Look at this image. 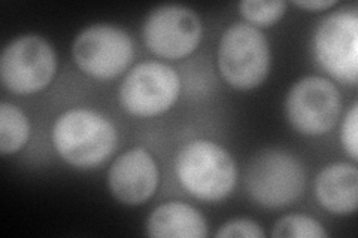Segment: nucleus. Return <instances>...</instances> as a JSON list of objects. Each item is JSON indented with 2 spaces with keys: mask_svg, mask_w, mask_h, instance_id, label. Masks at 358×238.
<instances>
[{
  "mask_svg": "<svg viewBox=\"0 0 358 238\" xmlns=\"http://www.w3.org/2000/svg\"><path fill=\"white\" fill-rule=\"evenodd\" d=\"M117 130L106 117L90 109H71L52 127V144L62 160L76 168H93L114 154Z\"/></svg>",
  "mask_w": 358,
  "mask_h": 238,
  "instance_id": "obj_1",
  "label": "nucleus"
},
{
  "mask_svg": "<svg viewBox=\"0 0 358 238\" xmlns=\"http://www.w3.org/2000/svg\"><path fill=\"white\" fill-rule=\"evenodd\" d=\"M175 174L188 194L215 202L231 194L238 170L233 156L221 144L197 139L185 143L176 154Z\"/></svg>",
  "mask_w": 358,
  "mask_h": 238,
  "instance_id": "obj_2",
  "label": "nucleus"
},
{
  "mask_svg": "<svg viewBox=\"0 0 358 238\" xmlns=\"http://www.w3.org/2000/svg\"><path fill=\"white\" fill-rule=\"evenodd\" d=\"M218 67L233 88L246 91L260 87L271 70V47L264 33L248 22H234L220 40Z\"/></svg>",
  "mask_w": 358,
  "mask_h": 238,
  "instance_id": "obj_3",
  "label": "nucleus"
},
{
  "mask_svg": "<svg viewBox=\"0 0 358 238\" xmlns=\"http://www.w3.org/2000/svg\"><path fill=\"white\" fill-rule=\"evenodd\" d=\"M305 168L296 156L267 149L257 155L246 172L245 185L251 198L267 209L287 207L305 191Z\"/></svg>",
  "mask_w": 358,
  "mask_h": 238,
  "instance_id": "obj_4",
  "label": "nucleus"
},
{
  "mask_svg": "<svg viewBox=\"0 0 358 238\" xmlns=\"http://www.w3.org/2000/svg\"><path fill=\"white\" fill-rule=\"evenodd\" d=\"M57 70L52 45L39 35L10 40L0 55V79L8 91L27 96L47 88Z\"/></svg>",
  "mask_w": 358,
  "mask_h": 238,
  "instance_id": "obj_5",
  "label": "nucleus"
},
{
  "mask_svg": "<svg viewBox=\"0 0 358 238\" xmlns=\"http://www.w3.org/2000/svg\"><path fill=\"white\" fill-rule=\"evenodd\" d=\"M181 79L160 61H145L127 73L120 87V101L133 117L152 118L169 110L179 97Z\"/></svg>",
  "mask_w": 358,
  "mask_h": 238,
  "instance_id": "obj_6",
  "label": "nucleus"
},
{
  "mask_svg": "<svg viewBox=\"0 0 358 238\" xmlns=\"http://www.w3.org/2000/svg\"><path fill=\"white\" fill-rule=\"evenodd\" d=\"M342 100L339 89L327 77H301L288 91L287 118L296 131L305 135H322L338 122Z\"/></svg>",
  "mask_w": 358,
  "mask_h": 238,
  "instance_id": "obj_7",
  "label": "nucleus"
},
{
  "mask_svg": "<svg viewBox=\"0 0 358 238\" xmlns=\"http://www.w3.org/2000/svg\"><path fill=\"white\" fill-rule=\"evenodd\" d=\"M72 54L83 73L106 81L127 69L134 48L127 31L112 24H94L76 36Z\"/></svg>",
  "mask_w": 358,
  "mask_h": 238,
  "instance_id": "obj_8",
  "label": "nucleus"
},
{
  "mask_svg": "<svg viewBox=\"0 0 358 238\" xmlns=\"http://www.w3.org/2000/svg\"><path fill=\"white\" fill-rule=\"evenodd\" d=\"M313 52L322 69L343 84L358 77V15L338 10L324 18L313 35Z\"/></svg>",
  "mask_w": 358,
  "mask_h": 238,
  "instance_id": "obj_9",
  "label": "nucleus"
},
{
  "mask_svg": "<svg viewBox=\"0 0 358 238\" xmlns=\"http://www.w3.org/2000/svg\"><path fill=\"white\" fill-rule=\"evenodd\" d=\"M203 26L193 9L182 5H162L143 21L142 36L147 48L167 60H179L196 51Z\"/></svg>",
  "mask_w": 358,
  "mask_h": 238,
  "instance_id": "obj_10",
  "label": "nucleus"
},
{
  "mask_svg": "<svg viewBox=\"0 0 358 238\" xmlns=\"http://www.w3.org/2000/svg\"><path fill=\"white\" fill-rule=\"evenodd\" d=\"M160 182V172L152 155L143 147H133L112 163L108 186L114 198L126 206L148 201Z\"/></svg>",
  "mask_w": 358,
  "mask_h": 238,
  "instance_id": "obj_11",
  "label": "nucleus"
},
{
  "mask_svg": "<svg viewBox=\"0 0 358 238\" xmlns=\"http://www.w3.org/2000/svg\"><path fill=\"white\" fill-rule=\"evenodd\" d=\"M320 206L334 214H351L358 204V170L354 164L333 163L315 179Z\"/></svg>",
  "mask_w": 358,
  "mask_h": 238,
  "instance_id": "obj_12",
  "label": "nucleus"
},
{
  "mask_svg": "<svg viewBox=\"0 0 358 238\" xmlns=\"http://www.w3.org/2000/svg\"><path fill=\"white\" fill-rule=\"evenodd\" d=\"M147 234L154 238H205L208 223L203 214L189 204L169 201L152 210Z\"/></svg>",
  "mask_w": 358,
  "mask_h": 238,
  "instance_id": "obj_13",
  "label": "nucleus"
},
{
  "mask_svg": "<svg viewBox=\"0 0 358 238\" xmlns=\"http://www.w3.org/2000/svg\"><path fill=\"white\" fill-rule=\"evenodd\" d=\"M30 135L29 118L15 105L0 103V152L17 154L26 146Z\"/></svg>",
  "mask_w": 358,
  "mask_h": 238,
  "instance_id": "obj_14",
  "label": "nucleus"
},
{
  "mask_svg": "<svg viewBox=\"0 0 358 238\" xmlns=\"http://www.w3.org/2000/svg\"><path fill=\"white\" fill-rule=\"evenodd\" d=\"M276 238H327L329 232L317 219L305 214H289L279 219L272 231Z\"/></svg>",
  "mask_w": 358,
  "mask_h": 238,
  "instance_id": "obj_15",
  "label": "nucleus"
},
{
  "mask_svg": "<svg viewBox=\"0 0 358 238\" xmlns=\"http://www.w3.org/2000/svg\"><path fill=\"white\" fill-rule=\"evenodd\" d=\"M287 3L282 0H243L239 10L248 24L268 27L285 14Z\"/></svg>",
  "mask_w": 358,
  "mask_h": 238,
  "instance_id": "obj_16",
  "label": "nucleus"
},
{
  "mask_svg": "<svg viewBox=\"0 0 358 238\" xmlns=\"http://www.w3.org/2000/svg\"><path fill=\"white\" fill-rule=\"evenodd\" d=\"M215 237L230 238V237H245V238H264L262 226L251 219H234L224 223L217 231Z\"/></svg>",
  "mask_w": 358,
  "mask_h": 238,
  "instance_id": "obj_17",
  "label": "nucleus"
},
{
  "mask_svg": "<svg viewBox=\"0 0 358 238\" xmlns=\"http://www.w3.org/2000/svg\"><path fill=\"white\" fill-rule=\"evenodd\" d=\"M357 121H358V107L357 103L352 105V107L346 113L342 124L341 131V140L345 152L348 154L354 161L358 158V139H357Z\"/></svg>",
  "mask_w": 358,
  "mask_h": 238,
  "instance_id": "obj_18",
  "label": "nucleus"
},
{
  "mask_svg": "<svg viewBox=\"0 0 358 238\" xmlns=\"http://www.w3.org/2000/svg\"><path fill=\"white\" fill-rule=\"evenodd\" d=\"M293 3L308 10H324L334 6L338 2L336 0H296Z\"/></svg>",
  "mask_w": 358,
  "mask_h": 238,
  "instance_id": "obj_19",
  "label": "nucleus"
}]
</instances>
